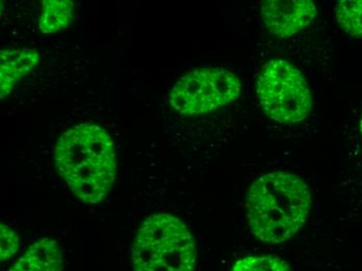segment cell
Masks as SVG:
<instances>
[{"mask_svg":"<svg viewBox=\"0 0 362 271\" xmlns=\"http://www.w3.org/2000/svg\"><path fill=\"white\" fill-rule=\"evenodd\" d=\"M361 132H362V117H361Z\"/></svg>","mask_w":362,"mask_h":271,"instance_id":"obj_13","label":"cell"},{"mask_svg":"<svg viewBox=\"0 0 362 271\" xmlns=\"http://www.w3.org/2000/svg\"><path fill=\"white\" fill-rule=\"evenodd\" d=\"M0 237H1V248H0V258L1 262L12 258L19 248V237L17 233L6 224L0 226Z\"/></svg>","mask_w":362,"mask_h":271,"instance_id":"obj_12","label":"cell"},{"mask_svg":"<svg viewBox=\"0 0 362 271\" xmlns=\"http://www.w3.org/2000/svg\"><path fill=\"white\" fill-rule=\"evenodd\" d=\"M240 91L242 83L233 72L223 68H197L172 87L170 103L182 115H201L236 100Z\"/></svg>","mask_w":362,"mask_h":271,"instance_id":"obj_5","label":"cell"},{"mask_svg":"<svg viewBox=\"0 0 362 271\" xmlns=\"http://www.w3.org/2000/svg\"><path fill=\"white\" fill-rule=\"evenodd\" d=\"M335 16L344 32L355 38H362V0L337 2Z\"/></svg>","mask_w":362,"mask_h":271,"instance_id":"obj_10","label":"cell"},{"mask_svg":"<svg viewBox=\"0 0 362 271\" xmlns=\"http://www.w3.org/2000/svg\"><path fill=\"white\" fill-rule=\"evenodd\" d=\"M256 89L264 113L277 122H301L310 113L313 97L308 81L286 59L267 62L260 70Z\"/></svg>","mask_w":362,"mask_h":271,"instance_id":"obj_4","label":"cell"},{"mask_svg":"<svg viewBox=\"0 0 362 271\" xmlns=\"http://www.w3.org/2000/svg\"><path fill=\"white\" fill-rule=\"evenodd\" d=\"M54 164L71 192L85 204H100L117 175L114 142L103 127L81 123L66 131L54 147Z\"/></svg>","mask_w":362,"mask_h":271,"instance_id":"obj_1","label":"cell"},{"mask_svg":"<svg viewBox=\"0 0 362 271\" xmlns=\"http://www.w3.org/2000/svg\"><path fill=\"white\" fill-rule=\"evenodd\" d=\"M317 15L311 0H268L262 4V16L269 32L288 38L308 28Z\"/></svg>","mask_w":362,"mask_h":271,"instance_id":"obj_6","label":"cell"},{"mask_svg":"<svg viewBox=\"0 0 362 271\" xmlns=\"http://www.w3.org/2000/svg\"><path fill=\"white\" fill-rule=\"evenodd\" d=\"M231 271H291V268L276 255H249L238 260Z\"/></svg>","mask_w":362,"mask_h":271,"instance_id":"obj_11","label":"cell"},{"mask_svg":"<svg viewBox=\"0 0 362 271\" xmlns=\"http://www.w3.org/2000/svg\"><path fill=\"white\" fill-rule=\"evenodd\" d=\"M74 6L68 0H47L42 4L39 28L44 34H57L71 23Z\"/></svg>","mask_w":362,"mask_h":271,"instance_id":"obj_9","label":"cell"},{"mask_svg":"<svg viewBox=\"0 0 362 271\" xmlns=\"http://www.w3.org/2000/svg\"><path fill=\"white\" fill-rule=\"evenodd\" d=\"M132 262L134 271H194L196 242L180 218L154 214L146 218L136 233Z\"/></svg>","mask_w":362,"mask_h":271,"instance_id":"obj_3","label":"cell"},{"mask_svg":"<svg viewBox=\"0 0 362 271\" xmlns=\"http://www.w3.org/2000/svg\"><path fill=\"white\" fill-rule=\"evenodd\" d=\"M310 208L309 187L293 173L262 175L247 193L249 226L264 243H284L293 238L305 224Z\"/></svg>","mask_w":362,"mask_h":271,"instance_id":"obj_2","label":"cell"},{"mask_svg":"<svg viewBox=\"0 0 362 271\" xmlns=\"http://www.w3.org/2000/svg\"><path fill=\"white\" fill-rule=\"evenodd\" d=\"M64 253L57 240H37L8 271H63Z\"/></svg>","mask_w":362,"mask_h":271,"instance_id":"obj_8","label":"cell"},{"mask_svg":"<svg viewBox=\"0 0 362 271\" xmlns=\"http://www.w3.org/2000/svg\"><path fill=\"white\" fill-rule=\"evenodd\" d=\"M39 52L28 48L4 50L0 52V93L6 98L20 79L30 74L39 63Z\"/></svg>","mask_w":362,"mask_h":271,"instance_id":"obj_7","label":"cell"}]
</instances>
